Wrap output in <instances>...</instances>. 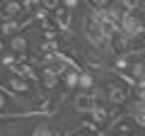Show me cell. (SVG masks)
I'll list each match as a JSON object with an SVG mask.
<instances>
[{
  "mask_svg": "<svg viewBox=\"0 0 145 136\" xmlns=\"http://www.w3.org/2000/svg\"><path fill=\"white\" fill-rule=\"evenodd\" d=\"M39 112H44L41 107L31 105L27 100H20L12 92H7L5 88H0V117H29L39 114Z\"/></svg>",
  "mask_w": 145,
  "mask_h": 136,
  "instance_id": "obj_1",
  "label": "cell"
},
{
  "mask_svg": "<svg viewBox=\"0 0 145 136\" xmlns=\"http://www.w3.org/2000/svg\"><path fill=\"white\" fill-rule=\"evenodd\" d=\"M85 5L92 12H104L109 7H114V0H85Z\"/></svg>",
  "mask_w": 145,
  "mask_h": 136,
  "instance_id": "obj_2",
  "label": "cell"
},
{
  "mask_svg": "<svg viewBox=\"0 0 145 136\" xmlns=\"http://www.w3.org/2000/svg\"><path fill=\"white\" fill-rule=\"evenodd\" d=\"M39 5H41V10H46L48 15H53V12L61 7V0H39Z\"/></svg>",
  "mask_w": 145,
  "mask_h": 136,
  "instance_id": "obj_3",
  "label": "cell"
}]
</instances>
